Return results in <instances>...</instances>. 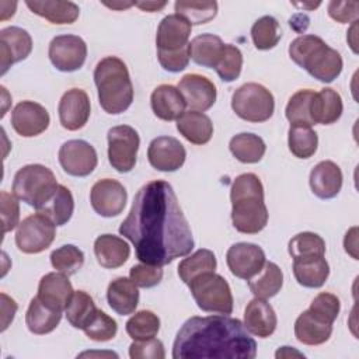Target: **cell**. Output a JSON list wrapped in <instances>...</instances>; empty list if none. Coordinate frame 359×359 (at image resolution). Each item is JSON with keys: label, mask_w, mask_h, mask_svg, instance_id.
<instances>
[{"label": "cell", "mask_w": 359, "mask_h": 359, "mask_svg": "<svg viewBox=\"0 0 359 359\" xmlns=\"http://www.w3.org/2000/svg\"><path fill=\"white\" fill-rule=\"evenodd\" d=\"M119 234L133 244L140 262L160 266L188 255L195 244L177 195L163 180L137 191Z\"/></svg>", "instance_id": "1"}, {"label": "cell", "mask_w": 359, "mask_h": 359, "mask_svg": "<svg viewBox=\"0 0 359 359\" xmlns=\"http://www.w3.org/2000/svg\"><path fill=\"white\" fill-rule=\"evenodd\" d=\"M257 342L244 324L229 316L188 318L177 332L174 359H252Z\"/></svg>", "instance_id": "2"}, {"label": "cell", "mask_w": 359, "mask_h": 359, "mask_svg": "<svg viewBox=\"0 0 359 359\" xmlns=\"http://www.w3.org/2000/svg\"><path fill=\"white\" fill-rule=\"evenodd\" d=\"M231 222L237 231L257 234L268 223V209L264 202V187L261 180L245 172L238 175L230 189Z\"/></svg>", "instance_id": "3"}, {"label": "cell", "mask_w": 359, "mask_h": 359, "mask_svg": "<svg viewBox=\"0 0 359 359\" xmlns=\"http://www.w3.org/2000/svg\"><path fill=\"white\" fill-rule=\"evenodd\" d=\"M101 108L111 115L126 111L133 101V86L126 65L116 56L101 59L94 70Z\"/></svg>", "instance_id": "4"}, {"label": "cell", "mask_w": 359, "mask_h": 359, "mask_svg": "<svg viewBox=\"0 0 359 359\" xmlns=\"http://www.w3.org/2000/svg\"><path fill=\"white\" fill-rule=\"evenodd\" d=\"M290 59L323 83L334 81L342 72L341 55L317 35H303L293 41Z\"/></svg>", "instance_id": "5"}, {"label": "cell", "mask_w": 359, "mask_h": 359, "mask_svg": "<svg viewBox=\"0 0 359 359\" xmlns=\"http://www.w3.org/2000/svg\"><path fill=\"white\" fill-rule=\"evenodd\" d=\"M57 185L52 170L42 164H28L15 172L13 194L27 205L38 209Z\"/></svg>", "instance_id": "6"}, {"label": "cell", "mask_w": 359, "mask_h": 359, "mask_svg": "<svg viewBox=\"0 0 359 359\" xmlns=\"http://www.w3.org/2000/svg\"><path fill=\"white\" fill-rule=\"evenodd\" d=\"M188 286L201 310L224 316L231 314L233 294L227 280L222 275L206 272L195 278Z\"/></svg>", "instance_id": "7"}, {"label": "cell", "mask_w": 359, "mask_h": 359, "mask_svg": "<svg viewBox=\"0 0 359 359\" xmlns=\"http://www.w3.org/2000/svg\"><path fill=\"white\" fill-rule=\"evenodd\" d=\"M231 108L241 119L259 123L273 115L275 100L272 93L262 84L247 83L233 93Z\"/></svg>", "instance_id": "8"}, {"label": "cell", "mask_w": 359, "mask_h": 359, "mask_svg": "<svg viewBox=\"0 0 359 359\" xmlns=\"http://www.w3.org/2000/svg\"><path fill=\"white\" fill-rule=\"evenodd\" d=\"M55 223L42 213L27 216L17 227L15 244L24 254H39L55 240Z\"/></svg>", "instance_id": "9"}, {"label": "cell", "mask_w": 359, "mask_h": 359, "mask_svg": "<svg viewBox=\"0 0 359 359\" xmlns=\"http://www.w3.org/2000/svg\"><path fill=\"white\" fill-rule=\"evenodd\" d=\"M108 160L118 172H129L136 164L140 144L139 133L129 125H118L108 130Z\"/></svg>", "instance_id": "10"}, {"label": "cell", "mask_w": 359, "mask_h": 359, "mask_svg": "<svg viewBox=\"0 0 359 359\" xmlns=\"http://www.w3.org/2000/svg\"><path fill=\"white\" fill-rule=\"evenodd\" d=\"M48 55L57 70L76 72L86 62L87 45L79 35H57L49 43Z\"/></svg>", "instance_id": "11"}, {"label": "cell", "mask_w": 359, "mask_h": 359, "mask_svg": "<svg viewBox=\"0 0 359 359\" xmlns=\"http://www.w3.org/2000/svg\"><path fill=\"white\" fill-rule=\"evenodd\" d=\"M59 163L62 168L73 177H87L97 167L98 157L95 149L86 140H67L59 149Z\"/></svg>", "instance_id": "12"}, {"label": "cell", "mask_w": 359, "mask_h": 359, "mask_svg": "<svg viewBox=\"0 0 359 359\" xmlns=\"http://www.w3.org/2000/svg\"><path fill=\"white\" fill-rule=\"evenodd\" d=\"M128 199L125 187L111 178L97 181L90 192V202L93 209L102 217H112L122 213Z\"/></svg>", "instance_id": "13"}, {"label": "cell", "mask_w": 359, "mask_h": 359, "mask_svg": "<svg viewBox=\"0 0 359 359\" xmlns=\"http://www.w3.org/2000/svg\"><path fill=\"white\" fill-rule=\"evenodd\" d=\"M264 250L252 243H236L226 254V262L230 272L240 279H251L265 264Z\"/></svg>", "instance_id": "14"}, {"label": "cell", "mask_w": 359, "mask_h": 359, "mask_svg": "<svg viewBox=\"0 0 359 359\" xmlns=\"http://www.w3.org/2000/svg\"><path fill=\"white\" fill-rule=\"evenodd\" d=\"M185 157V147L172 136H158L150 142L147 149V158L151 167L164 172H172L181 168Z\"/></svg>", "instance_id": "15"}, {"label": "cell", "mask_w": 359, "mask_h": 359, "mask_svg": "<svg viewBox=\"0 0 359 359\" xmlns=\"http://www.w3.org/2000/svg\"><path fill=\"white\" fill-rule=\"evenodd\" d=\"M50 118L45 107L34 101L18 102L11 112V126L22 137L38 136L49 126Z\"/></svg>", "instance_id": "16"}, {"label": "cell", "mask_w": 359, "mask_h": 359, "mask_svg": "<svg viewBox=\"0 0 359 359\" xmlns=\"http://www.w3.org/2000/svg\"><path fill=\"white\" fill-rule=\"evenodd\" d=\"M177 88L182 94L185 105L189 108V111H208L215 104L217 95L215 84L205 76L196 73L185 74L180 80Z\"/></svg>", "instance_id": "17"}, {"label": "cell", "mask_w": 359, "mask_h": 359, "mask_svg": "<svg viewBox=\"0 0 359 359\" xmlns=\"http://www.w3.org/2000/svg\"><path fill=\"white\" fill-rule=\"evenodd\" d=\"M57 112H59L60 125L65 129L67 130L81 129L87 123L91 112L90 98L87 93L81 88L67 90L59 101Z\"/></svg>", "instance_id": "18"}, {"label": "cell", "mask_w": 359, "mask_h": 359, "mask_svg": "<svg viewBox=\"0 0 359 359\" xmlns=\"http://www.w3.org/2000/svg\"><path fill=\"white\" fill-rule=\"evenodd\" d=\"M32 50L31 35L20 27H7L0 31V74H6L8 67L29 56Z\"/></svg>", "instance_id": "19"}, {"label": "cell", "mask_w": 359, "mask_h": 359, "mask_svg": "<svg viewBox=\"0 0 359 359\" xmlns=\"http://www.w3.org/2000/svg\"><path fill=\"white\" fill-rule=\"evenodd\" d=\"M73 293L74 290L67 275L62 272H49L41 278L36 297L45 306L63 311L69 306Z\"/></svg>", "instance_id": "20"}, {"label": "cell", "mask_w": 359, "mask_h": 359, "mask_svg": "<svg viewBox=\"0 0 359 359\" xmlns=\"http://www.w3.org/2000/svg\"><path fill=\"white\" fill-rule=\"evenodd\" d=\"M192 25L178 14L165 15L157 28L156 45L157 50L172 52L182 49L189 45L188 39L191 35Z\"/></svg>", "instance_id": "21"}, {"label": "cell", "mask_w": 359, "mask_h": 359, "mask_svg": "<svg viewBox=\"0 0 359 359\" xmlns=\"http://www.w3.org/2000/svg\"><path fill=\"white\" fill-rule=\"evenodd\" d=\"M332 324L321 314L307 309L296 318L294 335L304 345H321L330 339Z\"/></svg>", "instance_id": "22"}, {"label": "cell", "mask_w": 359, "mask_h": 359, "mask_svg": "<svg viewBox=\"0 0 359 359\" xmlns=\"http://www.w3.org/2000/svg\"><path fill=\"white\" fill-rule=\"evenodd\" d=\"M244 327L248 332L259 338L271 337L278 324L273 307L265 299H252L244 310Z\"/></svg>", "instance_id": "23"}, {"label": "cell", "mask_w": 359, "mask_h": 359, "mask_svg": "<svg viewBox=\"0 0 359 359\" xmlns=\"http://www.w3.org/2000/svg\"><path fill=\"white\" fill-rule=\"evenodd\" d=\"M342 171L330 160L320 161L310 172V188L320 199L335 198L342 188Z\"/></svg>", "instance_id": "24"}, {"label": "cell", "mask_w": 359, "mask_h": 359, "mask_svg": "<svg viewBox=\"0 0 359 359\" xmlns=\"http://www.w3.org/2000/svg\"><path fill=\"white\" fill-rule=\"evenodd\" d=\"M154 115L163 121H177L185 112V101L180 90L171 84L156 87L150 97Z\"/></svg>", "instance_id": "25"}, {"label": "cell", "mask_w": 359, "mask_h": 359, "mask_svg": "<svg viewBox=\"0 0 359 359\" xmlns=\"http://www.w3.org/2000/svg\"><path fill=\"white\" fill-rule=\"evenodd\" d=\"M94 254L98 264L107 269H115L122 266L129 255V244L114 234H102L94 241Z\"/></svg>", "instance_id": "26"}, {"label": "cell", "mask_w": 359, "mask_h": 359, "mask_svg": "<svg viewBox=\"0 0 359 359\" xmlns=\"http://www.w3.org/2000/svg\"><path fill=\"white\" fill-rule=\"evenodd\" d=\"M107 300L116 314L129 316L135 313L139 303L137 286L130 279L119 276L108 285Z\"/></svg>", "instance_id": "27"}, {"label": "cell", "mask_w": 359, "mask_h": 359, "mask_svg": "<svg viewBox=\"0 0 359 359\" xmlns=\"http://www.w3.org/2000/svg\"><path fill=\"white\" fill-rule=\"evenodd\" d=\"M342 98L332 88H321L318 93H314L311 100V119L316 123L331 125L337 122L342 115Z\"/></svg>", "instance_id": "28"}, {"label": "cell", "mask_w": 359, "mask_h": 359, "mask_svg": "<svg viewBox=\"0 0 359 359\" xmlns=\"http://www.w3.org/2000/svg\"><path fill=\"white\" fill-rule=\"evenodd\" d=\"M293 275L304 287H321L330 275V266L324 257L294 258Z\"/></svg>", "instance_id": "29"}, {"label": "cell", "mask_w": 359, "mask_h": 359, "mask_svg": "<svg viewBox=\"0 0 359 359\" xmlns=\"http://www.w3.org/2000/svg\"><path fill=\"white\" fill-rule=\"evenodd\" d=\"M178 132L194 144H205L212 139L213 123L208 115L198 111H187L177 119Z\"/></svg>", "instance_id": "30"}, {"label": "cell", "mask_w": 359, "mask_h": 359, "mask_svg": "<svg viewBox=\"0 0 359 359\" xmlns=\"http://www.w3.org/2000/svg\"><path fill=\"white\" fill-rule=\"evenodd\" d=\"M27 7L36 15L43 17L52 24H73L80 14V8L73 1H25Z\"/></svg>", "instance_id": "31"}, {"label": "cell", "mask_w": 359, "mask_h": 359, "mask_svg": "<svg viewBox=\"0 0 359 359\" xmlns=\"http://www.w3.org/2000/svg\"><path fill=\"white\" fill-rule=\"evenodd\" d=\"M224 45L226 43H223V41L217 35H198L189 42L191 59L199 66L215 69L224 50Z\"/></svg>", "instance_id": "32"}, {"label": "cell", "mask_w": 359, "mask_h": 359, "mask_svg": "<svg viewBox=\"0 0 359 359\" xmlns=\"http://www.w3.org/2000/svg\"><path fill=\"white\" fill-rule=\"evenodd\" d=\"M36 210L48 216L56 226H63L70 220L74 210L73 195L65 185H57L53 194Z\"/></svg>", "instance_id": "33"}, {"label": "cell", "mask_w": 359, "mask_h": 359, "mask_svg": "<svg viewBox=\"0 0 359 359\" xmlns=\"http://www.w3.org/2000/svg\"><path fill=\"white\" fill-rule=\"evenodd\" d=\"M62 320V311L53 310L45 306L36 296L29 302L25 324L28 330L35 335H43L52 332Z\"/></svg>", "instance_id": "34"}, {"label": "cell", "mask_w": 359, "mask_h": 359, "mask_svg": "<svg viewBox=\"0 0 359 359\" xmlns=\"http://www.w3.org/2000/svg\"><path fill=\"white\" fill-rule=\"evenodd\" d=\"M283 285V272L275 262L264 264L262 269L248 279V287L258 299H271L280 290Z\"/></svg>", "instance_id": "35"}, {"label": "cell", "mask_w": 359, "mask_h": 359, "mask_svg": "<svg viewBox=\"0 0 359 359\" xmlns=\"http://www.w3.org/2000/svg\"><path fill=\"white\" fill-rule=\"evenodd\" d=\"M229 149L231 154L241 163L254 164L261 161L265 154V142L254 133H238L230 139Z\"/></svg>", "instance_id": "36"}, {"label": "cell", "mask_w": 359, "mask_h": 359, "mask_svg": "<svg viewBox=\"0 0 359 359\" xmlns=\"http://www.w3.org/2000/svg\"><path fill=\"white\" fill-rule=\"evenodd\" d=\"M216 266L217 262L213 251L201 248L180 262L178 275L184 283L189 285L195 278L206 272H215Z\"/></svg>", "instance_id": "37"}, {"label": "cell", "mask_w": 359, "mask_h": 359, "mask_svg": "<svg viewBox=\"0 0 359 359\" xmlns=\"http://www.w3.org/2000/svg\"><path fill=\"white\" fill-rule=\"evenodd\" d=\"M287 144L290 153L297 158H310L318 146V136L311 126L290 125Z\"/></svg>", "instance_id": "38"}, {"label": "cell", "mask_w": 359, "mask_h": 359, "mask_svg": "<svg viewBox=\"0 0 359 359\" xmlns=\"http://www.w3.org/2000/svg\"><path fill=\"white\" fill-rule=\"evenodd\" d=\"M97 310L98 309L95 307V303L88 293H86L84 290H76L65 311L70 325L84 330V327L95 316Z\"/></svg>", "instance_id": "39"}, {"label": "cell", "mask_w": 359, "mask_h": 359, "mask_svg": "<svg viewBox=\"0 0 359 359\" xmlns=\"http://www.w3.org/2000/svg\"><path fill=\"white\" fill-rule=\"evenodd\" d=\"M175 14L185 18L191 25L206 24L213 20L217 14V3L216 1H188L178 0L174 4Z\"/></svg>", "instance_id": "40"}, {"label": "cell", "mask_w": 359, "mask_h": 359, "mask_svg": "<svg viewBox=\"0 0 359 359\" xmlns=\"http://www.w3.org/2000/svg\"><path fill=\"white\" fill-rule=\"evenodd\" d=\"M314 97L313 90H299L296 91L290 98L285 109L286 119L290 122V125H304V126H313L314 122L311 119V100Z\"/></svg>", "instance_id": "41"}, {"label": "cell", "mask_w": 359, "mask_h": 359, "mask_svg": "<svg viewBox=\"0 0 359 359\" xmlns=\"http://www.w3.org/2000/svg\"><path fill=\"white\" fill-rule=\"evenodd\" d=\"M282 32L276 18L271 15H264L258 18L251 27V38L257 49L268 50L278 45Z\"/></svg>", "instance_id": "42"}, {"label": "cell", "mask_w": 359, "mask_h": 359, "mask_svg": "<svg viewBox=\"0 0 359 359\" xmlns=\"http://www.w3.org/2000/svg\"><path fill=\"white\" fill-rule=\"evenodd\" d=\"M287 251L293 259L304 257H324L325 241L316 233L303 231L290 238Z\"/></svg>", "instance_id": "43"}, {"label": "cell", "mask_w": 359, "mask_h": 359, "mask_svg": "<svg viewBox=\"0 0 359 359\" xmlns=\"http://www.w3.org/2000/svg\"><path fill=\"white\" fill-rule=\"evenodd\" d=\"M160 330V318L150 310L135 313L126 321V332L133 341L154 338Z\"/></svg>", "instance_id": "44"}, {"label": "cell", "mask_w": 359, "mask_h": 359, "mask_svg": "<svg viewBox=\"0 0 359 359\" xmlns=\"http://www.w3.org/2000/svg\"><path fill=\"white\" fill-rule=\"evenodd\" d=\"M50 264L57 272L69 276L81 269L84 264V254L79 247L73 244H65L52 251Z\"/></svg>", "instance_id": "45"}, {"label": "cell", "mask_w": 359, "mask_h": 359, "mask_svg": "<svg viewBox=\"0 0 359 359\" xmlns=\"http://www.w3.org/2000/svg\"><path fill=\"white\" fill-rule=\"evenodd\" d=\"M241 67H243L241 50L231 43H226L224 50L215 67L219 77L227 83L234 81L236 79H238L241 73Z\"/></svg>", "instance_id": "46"}, {"label": "cell", "mask_w": 359, "mask_h": 359, "mask_svg": "<svg viewBox=\"0 0 359 359\" xmlns=\"http://www.w3.org/2000/svg\"><path fill=\"white\" fill-rule=\"evenodd\" d=\"M83 331L90 339L97 342H105L112 339L116 335L118 325H116V321L112 317H109L107 313L97 310L95 316L84 327Z\"/></svg>", "instance_id": "47"}, {"label": "cell", "mask_w": 359, "mask_h": 359, "mask_svg": "<svg viewBox=\"0 0 359 359\" xmlns=\"http://www.w3.org/2000/svg\"><path fill=\"white\" fill-rule=\"evenodd\" d=\"M129 279L137 287H153L161 282L163 269L160 265H150V264L142 262L130 268Z\"/></svg>", "instance_id": "48"}, {"label": "cell", "mask_w": 359, "mask_h": 359, "mask_svg": "<svg viewBox=\"0 0 359 359\" xmlns=\"http://www.w3.org/2000/svg\"><path fill=\"white\" fill-rule=\"evenodd\" d=\"M18 198L14 194L1 191L0 192V210H1V223L3 234L18 227L20 220V205Z\"/></svg>", "instance_id": "49"}, {"label": "cell", "mask_w": 359, "mask_h": 359, "mask_svg": "<svg viewBox=\"0 0 359 359\" xmlns=\"http://www.w3.org/2000/svg\"><path fill=\"white\" fill-rule=\"evenodd\" d=\"M129 356L132 359H164V345L157 338L133 341L129 346Z\"/></svg>", "instance_id": "50"}, {"label": "cell", "mask_w": 359, "mask_h": 359, "mask_svg": "<svg viewBox=\"0 0 359 359\" xmlns=\"http://www.w3.org/2000/svg\"><path fill=\"white\" fill-rule=\"evenodd\" d=\"M309 309H311L313 311L321 314L323 317H325L327 320L334 323L339 314L341 303L335 294L328 293V292H321L313 299Z\"/></svg>", "instance_id": "51"}, {"label": "cell", "mask_w": 359, "mask_h": 359, "mask_svg": "<svg viewBox=\"0 0 359 359\" xmlns=\"http://www.w3.org/2000/svg\"><path fill=\"white\" fill-rule=\"evenodd\" d=\"M157 57L158 62L161 65V67L167 72L171 73H178L182 72L191 59V53H189V45L178 49V50H172V52H163V50H157Z\"/></svg>", "instance_id": "52"}, {"label": "cell", "mask_w": 359, "mask_h": 359, "mask_svg": "<svg viewBox=\"0 0 359 359\" xmlns=\"http://www.w3.org/2000/svg\"><path fill=\"white\" fill-rule=\"evenodd\" d=\"M328 15L341 24L355 22L359 15V3L355 0H349V1L331 0L328 3Z\"/></svg>", "instance_id": "53"}, {"label": "cell", "mask_w": 359, "mask_h": 359, "mask_svg": "<svg viewBox=\"0 0 359 359\" xmlns=\"http://www.w3.org/2000/svg\"><path fill=\"white\" fill-rule=\"evenodd\" d=\"M1 297V331H6L10 323L14 320L17 311V303L14 299L8 297L6 293L0 294Z\"/></svg>", "instance_id": "54"}, {"label": "cell", "mask_w": 359, "mask_h": 359, "mask_svg": "<svg viewBox=\"0 0 359 359\" xmlns=\"http://www.w3.org/2000/svg\"><path fill=\"white\" fill-rule=\"evenodd\" d=\"M345 251L353 258L358 259V227H352L346 231L344 238Z\"/></svg>", "instance_id": "55"}, {"label": "cell", "mask_w": 359, "mask_h": 359, "mask_svg": "<svg viewBox=\"0 0 359 359\" xmlns=\"http://www.w3.org/2000/svg\"><path fill=\"white\" fill-rule=\"evenodd\" d=\"M135 6L143 11L154 13L164 8L167 6V1H135Z\"/></svg>", "instance_id": "56"}, {"label": "cell", "mask_w": 359, "mask_h": 359, "mask_svg": "<svg viewBox=\"0 0 359 359\" xmlns=\"http://www.w3.org/2000/svg\"><path fill=\"white\" fill-rule=\"evenodd\" d=\"M0 7H1L0 20L4 21V20H7V18H10V17L14 15L17 3H15V1H1V3H0Z\"/></svg>", "instance_id": "57"}, {"label": "cell", "mask_w": 359, "mask_h": 359, "mask_svg": "<svg viewBox=\"0 0 359 359\" xmlns=\"http://www.w3.org/2000/svg\"><path fill=\"white\" fill-rule=\"evenodd\" d=\"M275 356L276 358H290V356H304L302 352H299V351H296V349H292L290 346H282V348H279L278 351H276V353H275Z\"/></svg>", "instance_id": "58"}, {"label": "cell", "mask_w": 359, "mask_h": 359, "mask_svg": "<svg viewBox=\"0 0 359 359\" xmlns=\"http://www.w3.org/2000/svg\"><path fill=\"white\" fill-rule=\"evenodd\" d=\"M104 4L109 8H115V10H123V8H128L130 6H135V1H118V3H107L104 1Z\"/></svg>", "instance_id": "59"}, {"label": "cell", "mask_w": 359, "mask_h": 359, "mask_svg": "<svg viewBox=\"0 0 359 359\" xmlns=\"http://www.w3.org/2000/svg\"><path fill=\"white\" fill-rule=\"evenodd\" d=\"M296 7H303V8H316L320 6V1L317 3H293Z\"/></svg>", "instance_id": "60"}, {"label": "cell", "mask_w": 359, "mask_h": 359, "mask_svg": "<svg viewBox=\"0 0 359 359\" xmlns=\"http://www.w3.org/2000/svg\"><path fill=\"white\" fill-rule=\"evenodd\" d=\"M93 355H101V356H102V355H112V356H115V358L118 356L116 353H102V352H101V353H100V352H95V353H91V352H84V353H81L80 356H93Z\"/></svg>", "instance_id": "61"}]
</instances>
